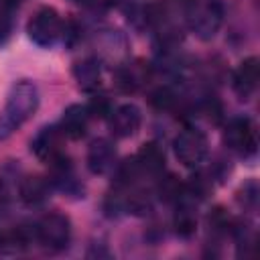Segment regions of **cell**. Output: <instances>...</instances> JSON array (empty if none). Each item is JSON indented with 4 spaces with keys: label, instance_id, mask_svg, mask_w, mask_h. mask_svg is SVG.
I'll list each match as a JSON object with an SVG mask.
<instances>
[{
    "label": "cell",
    "instance_id": "cell-1",
    "mask_svg": "<svg viewBox=\"0 0 260 260\" xmlns=\"http://www.w3.org/2000/svg\"><path fill=\"white\" fill-rule=\"evenodd\" d=\"M39 108V89L30 81H18L12 85L4 110L0 114V138L10 136L24 122H28Z\"/></svg>",
    "mask_w": 260,
    "mask_h": 260
},
{
    "label": "cell",
    "instance_id": "cell-2",
    "mask_svg": "<svg viewBox=\"0 0 260 260\" xmlns=\"http://www.w3.org/2000/svg\"><path fill=\"white\" fill-rule=\"evenodd\" d=\"M35 236L47 250L61 252L69 246L71 240V221L65 213L59 211L45 213L35 228Z\"/></svg>",
    "mask_w": 260,
    "mask_h": 260
},
{
    "label": "cell",
    "instance_id": "cell-3",
    "mask_svg": "<svg viewBox=\"0 0 260 260\" xmlns=\"http://www.w3.org/2000/svg\"><path fill=\"white\" fill-rule=\"evenodd\" d=\"M26 32L30 41L37 43L39 47H53L63 35V20L55 8L43 6L30 16Z\"/></svg>",
    "mask_w": 260,
    "mask_h": 260
},
{
    "label": "cell",
    "instance_id": "cell-4",
    "mask_svg": "<svg viewBox=\"0 0 260 260\" xmlns=\"http://www.w3.org/2000/svg\"><path fill=\"white\" fill-rule=\"evenodd\" d=\"M223 144L238 156L250 158L258 150V130L250 118H234L223 130Z\"/></svg>",
    "mask_w": 260,
    "mask_h": 260
},
{
    "label": "cell",
    "instance_id": "cell-5",
    "mask_svg": "<svg viewBox=\"0 0 260 260\" xmlns=\"http://www.w3.org/2000/svg\"><path fill=\"white\" fill-rule=\"evenodd\" d=\"M175 154L179 158L181 165L189 167V169H195L199 167L205 158H207V152H209V142H207V136L197 130V128H185L177 134L175 142Z\"/></svg>",
    "mask_w": 260,
    "mask_h": 260
},
{
    "label": "cell",
    "instance_id": "cell-6",
    "mask_svg": "<svg viewBox=\"0 0 260 260\" xmlns=\"http://www.w3.org/2000/svg\"><path fill=\"white\" fill-rule=\"evenodd\" d=\"M63 140H65V134L59 126H45L32 138L30 150L39 160L51 165L53 160L63 156Z\"/></svg>",
    "mask_w": 260,
    "mask_h": 260
},
{
    "label": "cell",
    "instance_id": "cell-7",
    "mask_svg": "<svg viewBox=\"0 0 260 260\" xmlns=\"http://www.w3.org/2000/svg\"><path fill=\"white\" fill-rule=\"evenodd\" d=\"M221 18H223L221 6H219L217 2H207V4L199 6V8L193 12L189 24H191V30H193L199 39L209 41V39L215 37L217 28H219V24H221Z\"/></svg>",
    "mask_w": 260,
    "mask_h": 260
},
{
    "label": "cell",
    "instance_id": "cell-8",
    "mask_svg": "<svg viewBox=\"0 0 260 260\" xmlns=\"http://www.w3.org/2000/svg\"><path fill=\"white\" fill-rule=\"evenodd\" d=\"M142 112L134 104H122L110 112V130L116 138H130L140 130Z\"/></svg>",
    "mask_w": 260,
    "mask_h": 260
},
{
    "label": "cell",
    "instance_id": "cell-9",
    "mask_svg": "<svg viewBox=\"0 0 260 260\" xmlns=\"http://www.w3.org/2000/svg\"><path fill=\"white\" fill-rule=\"evenodd\" d=\"M258 79H260V61H258V57H248L234 71V77H232L234 91L242 100H248L256 91Z\"/></svg>",
    "mask_w": 260,
    "mask_h": 260
},
{
    "label": "cell",
    "instance_id": "cell-10",
    "mask_svg": "<svg viewBox=\"0 0 260 260\" xmlns=\"http://www.w3.org/2000/svg\"><path fill=\"white\" fill-rule=\"evenodd\" d=\"M87 169L93 175H106L116 165V148L108 138H98L87 148Z\"/></svg>",
    "mask_w": 260,
    "mask_h": 260
},
{
    "label": "cell",
    "instance_id": "cell-11",
    "mask_svg": "<svg viewBox=\"0 0 260 260\" xmlns=\"http://www.w3.org/2000/svg\"><path fill=\"white\" fill-rule=\"evenodd\" d=\"M89 112H87V106H81V104H71L69 108H65L63 116H61V130L65 136L73 138V140H79L81 136H85L87 132V124H89Z\"/></svg>",
    "mask_w": 260,
    "mask_h": 260
},
{
    "label": "cell",
    "instance_id": "cell-12",
    "mask_svg": "<svg viewBox=\"0 0 260 260\" xmlns=\"http://www.w3.org/2000/svg\"><path fill=\"white\" fill-rule=\"evenodd\" d=\"M134 162L140 175H158L165 169V152L156 142H146L134 156Z\"/></svg>",
    "mask_w": 260,
    "mask_h": 260
},
{
    "label": "cell",
    "instance_id": "cell-13",
    "mask_svg": "<svg viewBox=\"0 0 260 260\" xmlns=\"http://www.w3.org/2000/svg\"><path fill=\"white\" fill-rule=\"evenodd\" d=\"M18 193H20V199L26 203V205H41L43 201H47L49 193H51V183L39 175H30V177H24L20 181V187H18Z\"/></svg>",
    "mask_w": 260,
    "mask_h": 260
},
{
    "label": "cell",
    "instance_id": "cell-14",
    "mask_svg": "<svg viewBox=\"0 0 260 260\" xmlns=\"http://www.w3.org/2000/svg\"><path fill=\"white\" fill-rule=\"evenodd\" d=\"M73 77L77 81V85L83 91H95L100 87L102 81V73H100V63L93 57L81 59L73 65Z\"/></svg>",
    "mask_w": 260,
    "mask_h": 260
},
{
    "label": "cell",
    "instance_id": "cell-15",
    "mask_svg": "<svg viewBox=\"0 0 260 260\" xmlns=\"http://www.w3.org/2000/svg\"><path fill=\"white\" fill-rule=\"evenodd\" d=\"M142 81H144V71L138 65H122L116 69V85L126 93L136 91Z\"/></svg>",
    "mask_w": 260,
    "mask_h": 260
},
{
    "label": "cell",
    "instance_id": "cell-16",
    "mask_svg": "<svg viewBox=\"0 0 260 260\" xmlns=\"http://www.w3.org/2000/svg\"><path fill=\"white\" fill-rule=\"evenodd\" d=\"M28 240L22 230H0V254H18L26 248Z\"/></svg>",
    "mask_w": 260,
    "mask_h": 260
},
{
    "label": "cell",
    "instance_id": "cell-17",
    "mask_svg": "<svg viewBox=\"0 0 260 260\" xmlns=\"http://www.w3.org/2000/svg\"><path fill=\"white\" fill-rule=\"evenodd\" d=\"M175 230L183 238H189V236L195 234V230H197V215H195L193 207L181 205L177 209V213H175Z\"/></svg>",
    "mask_w": 260,
    "mask_h": 260
},
{
    "label": "cell",
    "instance_id": "cell-18",
    "mask_svg": "<svg viewBox=\"0 0 260 260\" xmlns=\"http://www.w3.org/2000/svg\"><path fill=\"white\" fill-rule=\"evenodd\" d=\"M150 104H152L154 108H158V110H171V108H175V104H177V95H175L169 87H158L156 91H152Z\"/></svg>",
    "mask_w": 260,
    "mask_h": 260
},
{
    "label": "cell",
    "instance_id": "cell-19",
    "mask_svg": "<svg viewBox=\"0 0 260 260\" xmlns=\"http://www.w3.org/2000/svg\"><path fill=\"white\" fill-rule=\"evenodd\" d=\"M238 201H240L244 207H248V209H256V203H258V185H256V181H248V183L240 189Z\"/></svg>",
    "mask_w": 260,
    "mask_h": 260
},
{
    "label": "cell",
    "instance_id": "cell-20",
    "mask_svg": "<svg viewBox=\"0 0 260 260\" xmlns=\"http://www.w3.org/2000/svg\"><path fill=\"white\" fill-rule=\"evenodd\" d=\"M158 193H160V197H165L167 201H173V199H179V197H181L183 187L179 185V181H177L175 177H167V179L160 181Z\"/></svg>",
    "mask_w": 260,
    "mask_h": 260
},
{
    "label": "cell",
    "instance_id": "cell-21",
    "mask_svg": "<svg viewBox=\"0 0 260 260\" xmlns=\"http://www.w3.org/2000/svg\"><path fill=\"white\" fill-rule=\"evenodd\" d=\"M87 112H89V116H93V118H106V116H110V112H112L110 100L104 98V95H95V98L87 104Z\"/></svg>",
    "mask_w": 260,
    "mask_h": 260
},
{
    "label": "cell",
    "instance_id": "cell-22",
    "mask_svg": "<svg viewBox=\"0 0 260 260\" xmlns=\"http://www.w3.org/2000/svg\"><path fill=\"white\" fill-rule=\"evenodd\" d=\"M10 203H12L10 191H8V187L0 181V217H4V215L10 211Z\"/></svg>",
    "mask_w": 260,
    "mask_h": 260
},
{
    "label": "cell",
    "instance_id": "cell-23",
    "mask_svg": "<svg viewBox=\"0 0 260 260\" xmlns=\"http://www.w3.org/2000/svg\"><path fill=\"white\" fill-rule=\"evenodd\" d=\"M10 8L0 6V41H4L10 35V16H8Z\"/></svg>",
    "mask_w": 260,
    "mask_h": 260
},
{
    "label": "cell",
    "instance_id": "cell-24",
    "mask_svg": "<svg viewBox=\"0 0 260 260\" xmlns=\"http://www.w3.org/2000/svg\"><path fill=\"white\" fill-rule=\"evenodd\" d=\"M73 2L83 4V6H89V8H108V6L118 4L120 0H73Z\"/></svg>",
    "mask_w": 260,
    "mask_h": 260
},
{
    "label": "cell",
    "instance_id": "cell-25",
    "mask_svg": "<svg viewBox=\"0 0 260 260\" xmlns=\"http://www.w3.org/2000/svg\"><path fill=\"white\" fill-rule=\"evenodd\" d=\"M183 2H193V0H183Z\"/></svg>",
    "mask_w": 260,
    "mask_h": 260
}]
</instances>
